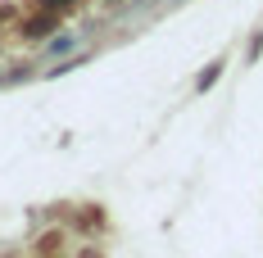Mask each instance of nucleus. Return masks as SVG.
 Segmentation results:
<instances>
[{
	"instance_id": "1",
	"label": "nucleus",
	"mask_w": 263,
	"mask_h": 258,
	"mask_svg": "<svg viewBox=\"0 0 263 258\" xmlns=\"http://www.w3.org/2000/svg\"><path fill=\"white\" fill-rule=\"evenodd\" d=\"M73 46H78L73 36H59V41H50V54H64V50H73Z\"/></svg>"
},
{
	"instance_id": "2",
	"label": "nucleus",
	"mask_w": 263,
	"mask_h": 258,
	"mask_svg": "<svg viewBox=\"0 0 263 258\" xmlns=\"http://www.w3.org/2000/svg\"><path fill=\"white\" fill-rule=\"evenodd\" d=\"M46 5H68V0H46Z\"/></svg>"
}]
</instances>
